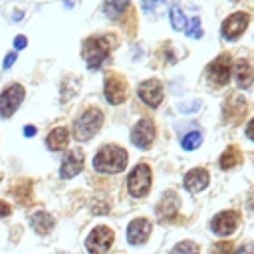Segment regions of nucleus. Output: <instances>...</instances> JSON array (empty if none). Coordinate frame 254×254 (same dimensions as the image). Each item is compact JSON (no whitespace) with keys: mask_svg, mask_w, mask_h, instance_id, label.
Returning a JSON list of instances; mask_svg holds the SVG:
<instances>
[{"mask_svg":"<svg viewBox=\"0 0 254 254\" xmlns=\"http://www.w3.org/2000/svg\"><path fill=\"white\" fill-rule=\"evenodd\" d=\"M93 167L99 173H119L127 167V151L117 145H105L93 157Z\"/></svg>","mask_w":254,"mask_h":254,"instance_id":"nucleus-1","label":"nucleus"},{"mask_svg":"<svg viewBox=\"0 0 254 254\" xmlns=\"http://www.w3.org/2000/svg\"><path fill=\"white\" fill-rule=\"evenodd\" d=\"M101 123H103V113H101V109H97V107L85 109V111L75 119V123H73V135H75V139H77V141H87V139H91V137L99 131Z\"/></svg>","mask_w":254,"mask_h":254,"instance_id":"nucleus-2","label":"nucleus"},{"mask_svg":"<svg viewBox=\"0 0 254 254\" xmlns=\"http://www.w3.org/2000/svg\"><path fill=\"white\" fill-rule=\"evenodd\" d=\"M83 60L87 64L89 69H97L103 60H107L109 56V38H99V36H93V38H87L83 42Z\"/></svg>","mask_w":254,"mask_h":254,"instance_id":"nucleus-3","label":"nucleus"},{"mask_svg":"<svg viewBox=\"0 0 254 254\" xmlns=\"http://www.w3.org/2000/svg\"><path fill=\"white\" fill-rule=\"evenodd\" d=\"M127 187H129L131 196H135V198L145 196L149 192V189H151V169H149V165L139 163L131 171V175L127 179Z\"/></svg>","mask_w":254,"mask_h":254,"instance_id":"nucleus-4","label":"nucleus"},{"mask_svg":"<svg viewBox=\"0 0 254 254\" xmlns=\"http://www.w3.org/2000/svg\"><path fill=\"white\" fill-rule=\"evenodd\" d=\"M111 242H113V230L107 226H97L89 232L85 246H87L89 254H105L109 250Z\"/></svg>","mask_w":254,"mask_h":254,"instance_id":"nucleus-5","label":"nucleus"},{"mask_svg":"<svg viewBox=\"0 0 254 254\" xmlns=\"http://www.w3.org/2000/svg\"><path fill=\"white\" fill-rule=\"evenodd\" d=\"M206 75L214 85H226L230 79V56L222 54L214 58L206 67Z\"/></svg>","mask_w":254,"mask_h":254,"instance_id":"nucleus-6","label":"nucleus"},{"mask_svg":"<svg viewBox=\"0 0 254 254\" xmlns=\"http://www.w3.org/2000/svg\"><path fill=\"white\" fill-rule=\"evenodd\" d=\"M22 101H24V87L22 85L14 83L8 89H4L0 95V117H10L20 107Z\"/></svg>","mask_w":254,"mask_h":254,"instance_id":"nucleus-7","label":"nucleus"},{"mask_svg":"<svg viewBox=\"0 0 254 254\" xmlns=\"http://www.w3.org/2000/svg\"><path fill=\"white\" fill-rule=\"evenodd\" d=\"M127 97V83L121 75H115V73H109L105 77V99L111 103V105H119L123 103Z\"/></svg>","mask_w":254,"mask_h":254,"instance_id":"nucleus-8","label":"nucleus"},{"mask_svg":"<svg viewBox=\"0 0 254 254\" xmlns=\"http://www.w3.org/2000/svg\"><path fill=\"white\" fill-rule=\"evenodd\" d=\"M246 26H248V14L246 12H234L222 22L220 32L226 40H236L246 30Z\"/></svg>","mask_w":254,"mask_h":254,"instance_id":"nucleus-9","label":"nucleus"},{"mask_svg":"<svg viewBox=\"0 0 254 254\" xmlns=\"http://www.w3.org/2000/svg\"><path fill=\"white\" fill-rule=\"evenodd\" d=\"M153 139H155V125H153V121L151 119L137 121V125L131 131V141L139 149H147V147H151Z\"/></svg>","mask_w":254,"mask_h":254,"instance_id":"nucleus-10","label":"nucleus"},{"mask_svg":"<svg viewBox=\"0 0 254 254\" xmlns=\"http://www.w3.org/2000/svg\"><path fill=\"white\" fill-rule=\"evenodd\" d=\"M236 226H238V214H236L234 210L218 212V214L212 218V222H210L212 232L218 234V236H228V234H232V232L236 230Z\"/></svg>","mask_w":254,"mask_h":254,"instance_id":"nucleus-11","label":"nucleus"},{"mask_svg":"<svg viewBox=\"0 0 254 254\" xmlns=\"http://www.w3.org/2000/svg\"><path fill=\"white\" fill-rule=\"evenodd\" d=\"M139 97L149 105V107H157L163 101V85L159 79H147L139 85Z\"/></svg>","mask_w":254,"mask_h":254,"instance_id":"nucleus-12","label":"nucleus"},{"mask_svg":"<svg viewBox=\"0 0 254 254\" xmlns=\"http://www.w3.org/2000/svg\"><path fill=\"white\" fill-rule=\"evenodd\" d=\"M81 169H83V151H81V149H71V151L64 157V161H62L60 177H62V179H71V177H75Z\"/></svg>","mask_w":254,"mask_h":254,"instance_id":"nucleus-13","label":"nucleus"},{"mask_svg":"<svg viewBox=\"0 0 254 254\" xmlns=\"http://www.w3.org/2000/svg\"><path fill=\"white\" fill-rule=\"evenodd\" d=\"M151 234V222L147 218H135L127 226V240L129 244H141Z\"/></svg>","mask_w":254,"mask_h":254,"instance_id":"nucleus-14","label":"nucleus"},{"mask_svg":"<svg viewBox=\"0 0 254 254\" xmlns=\"http://www.w3.org/2000/svg\"><path fill=\"white\" fill-rule=\"evenodd\" d=\"M183 185L189 192H200L208 185V171L206 169H192L185 175Z\"/></svg>","mask_w":254,"mask_h":254,"instance_id":"nucleus-15","label":"nucleus"},{"mask_svg":"<svg viewBox=\"0 0 254 254\" xmlns=\"http://www.w3.org/2000/svg\"><path fill=\"white\" fill-rule=\"evenodd\" d=\"M246 113V101L240 93H230L224 101V117L226 119H242Z\"/></svg>","mask_w":254,"mask_h":254,"instance_id":"nucleus-16","label":"nucleus"},{"mask_svg":"<svg viewBox=\"0 0 254 254\" xmlns=\"http://www.w3.org/2000/svg\"><path fill=\"white\" fill-rule=\"evenodd\" d=\"M234 81L240 89H246L254 81V69L246 60H238L234 64Z\"/></svg>","mask_w":254,"mask_h":254,"instance_id":"nucleus-17","label":"nucleus"},{"mask_svg":"<svg viewBox=\"0 0 254 254\" xmlns=\"http://www.w3.org/2000/svg\"><path fill=\"white\" fill-rule=\"evenodd\" d=\"M177 208H179V196L171 190L165 192V196L161 198V202L157 204V214L163 218V220H169L177 214Z\"/></svg>","mask_w":254,"mask_h":254,"instance_id":"nucleus-18","label":"nucleus"},{"mask_svg":"<svg viewBox=\"0 0 254 254\" xmlns=\"http://www.w3.org/2000/svg\"><path fill=\"white\" fill-rule=\"evenodd\" d=\"M30 224H32V228H34L38 234H48V232L54 228V218H52V214H48L46 210H36V212L30 216Z\"/></svg>","mask_w":254,"mask_h":254,"instance_id":"nucleus-19","label":"nucleus"},{"mask_svg":"<svg viewBox=\"0 0 254 254\" xmlns=\"http://www.w3.org/2000/svg\"><path fill=\"white\" fill-rule=\"evenodd\" d=\"M67 139H69V131H67L65 127H56V129L48 135L46 145H48V149H52V151H62V149H65V145H67Z\"/></svg>","mask_w":254,"mask_h":254,"instance_id":"nucleus-20","label":"nucleus"},{"mask_svg":"<svg viewBox=\"0 0 254 254\" xmlns=\"http://www.w3.org/2000/svg\"><path fill=\"white\" fill-rule=\"evenodd\" d=\"M129 2L131 0H105L103 4V10L109 18H119L127 8H129Z\"/></svg>","mask_w":254,"mask_h":254,"instance_id":"nucleus-21","label":"nucleus"},{"mask_svg":"<svg viewBox=\"0 0 254 254\" xmlns=\"http://www.w3.org/2000/svg\"><path fill=\"white\" fill-rule=\"evenodd\" d=\"M141 8L147 16H159L167 8V0H141Z\"/></svg>","mask_w":254,"mask_h":254,"instance_id":"nucleus-22","label":"nucleus"},{"mask_svg":"<svg viewBox=\"0 0 254 254\" xmlns=\"http://www.w3.org/2000/svg\"><path fill=\"white\" fill-rule=\"evenodd\" d=\"M238 161H240V151L236 147H228L220 155V167L222 169H232L234 165H238Z\"/></svg>","mask_w":254,"mask_h":254,"instance_id":"nucleus-23","label":"nucleus"},{"mask_svg":"<svg viewBox=\"0 0 254 254\" xmlns=\"http://www.w3.org/2000/svg\"><path fill=\"white\" fill-rule=\"evenodd\" d=\"M200 143H202V135H200L198 131H192V133H189V135L183 137L181 147H183L185 151H192V149H198Z\"/></svg>","mask_w":254,"mask_h":254,"instance_id":"nucleus-24","label":"nucleus"},{"mask_svg":"<svg viewBox=\"0 0 254 254\" xmlns=\"http://www.w3.org/2000/svg\"><path fill=\"white\" fill-rule=\"evenodd\" d=\"M169 16H171V26H173L175 30H185V28H187L189 20H187L185 14L181 12V8H173V10L169 12Z\"/></svg>","mask_w":254,"mask_h":254,"instance_id":"nucleus-25","label":"nucleus"},{"mask_svg":"<svg viewBox=\"0 0 254 254\" xmlns=\"http://www.w3.org/2000/svg\"><path fill=\"white\" fill-rule=\"evenodd\" d=\"M171 254H198V246H196L194 242L185 240V242H179V244L171 250Z\"/></svg>","mask_w":254,"mask_h":254,"instance_id":"nucleus-26","label":"nucleus"},{"mask_svg":"<svg viewBox=\"0 0 254 254\" xmlns=\"http://www.w3.org/2000/svg\"><path fill=\"white\" fill-rule=\"evenodd\" d=\"M185 34L187 36H192V38H200L202 36V28H200V18H192V22H189L187 24V28H185Z\"/></svg>","mask_w":254,"mask_h":254,"instance_id":"nucleus-27","label":"nucleus"},{"mask_svg":"<svg viewBox=\"0 0 254 254\" xmlns=\"http://www.w3.org/2000/svg\"><path fill=\"white\" fill-rule=\"evenodd\" d=\"M232 252H234V244L230 242H218L212 248V254H232Z\"/></svg>","mask_w":254,"mask_h":254,"instance_id":"nucleus-28","label":"nucleus"},{"mask_svg":"<svg viewBox=\"0 0 254 254\" xmlns=\"http://www.w3.org/2000/svg\"><path fill=\"white\" fill-rule=\"evenodd\" d=\"M232 254H254V244H244V246H240L236 252H232Z\"/></svg>","mask_w":254,"mask_h":254,"instance_id":"nucleus-29","label":"nucleus"},{"mask_svg":"<svg viewBox=\"0 0 254 254\" xmlns=\"http://www.w3.org/2000/svg\"><path fill=\"white\" fill-rule=\"evenodd\" d=\"M26 44H28V40H26L24 36H18V38L14 40V46H16V50H24V48H26Z\"/></svg>","mask_w":254,"mask_h":254,"instance_id":"nucleus-30","label":"nucleus"},{"mask_svg":"<svg viewBox=\"0 0 254 254\" xmlns=\"http://www.w3.org/2000/svg\"><path fill=\"white\" fill-rule=\"evenodd\" d=\"M14 60H16V54H14V52H12V54H8V56L4 58V67L8 69V67H10L12 64H14Z\"/></svg>","mask_w":254,"mask_h":254,"instance_id":"nucleus-31","label":"nucleus"},{"mask_svg":"<svg viewBox=\"0 0 254 254\" xmlns=\"http://www.w3.org/2000/svg\"><path fill=\"white\" fill-rule=\"evenodd\" d=\"M6 214H10V206H8V202L0 200V218L6 216Z\"/></svg>","mask_w":254,"mask_h":254,"instance_id":"nucleus-32","label":"nucleus"},{"mask_svg":"<svg viewBox=\"0 0 254 254\" xmlns=\"http://www.w3.org/2000/svg\"><path fill=\"white\" fill-rule=\"evenodd\" d=\"M246 137L254 141V119H252V121L248 123V127H246Z\"/></svg>","mask_w":254,"mask_h":254,"instance_id":"nucleus-33","label":"nucleus"},{"mask_svg":"<svg viewBox=\"0 0 254 254\" xmlns=\"http://www.w3.org/2000/svg\"><path fill=\"white\" fill-rule=\"evenodd\" d=\"M198 107H200V101H198V99L192 101V105H189V103H187V105H181V109H183L185 113H187V109H198Z\"/></svg>","mask_w":254,"mask_h":254,"instance_id":"nucleus-34","label":"nucleus"},{"mask_svg":"<svg viewBox=\"0 0 254 254\" xmlns=\"http://www.w3.org/2000/svg\"><path fill=\"white\" fill-rule=\"evenodd\" d=\"M24 135H26V137H34V135H36V127H34V125H26V127H24Z\"/></svg>","mask_w":254,"mask_h":254,"instance_id":"nucleus-35","label":"nucleus"},{"mask_svg":"<svg viewBox=\"0 0 254 254\" xmlns=\"http://www.w3.org/2000/svg\"><path fill=\"white\" fill-rule=\"evenodd\" d=\"M232 2H236V0H232Z\"/></svg>","mask_w":254,"mask_h":254,"instance_id":"nucleus-36","label":"nucleus"}]
</instances>
